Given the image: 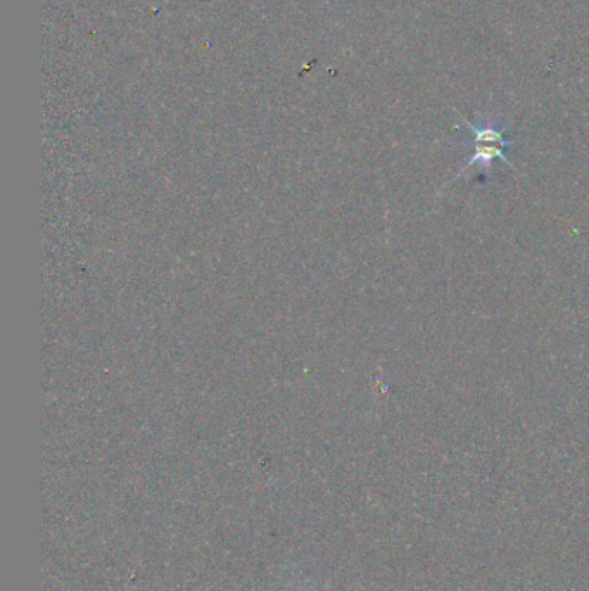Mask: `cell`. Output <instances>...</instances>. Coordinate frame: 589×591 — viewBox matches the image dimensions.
Segmentation results:
<instances>
[{"mask_svg": "<svg viewBox=\"0 0 589 591\" xmlns=\"http://www.w3.org/2000/svg\"><path fill=\"white\" fill-rule=\"evenodd\" d=\"M465 123L472 132L470 146L474 147V153L467 161V165L463 166L460 175L467 172L470 166L475 165L489 173V170L493 168L494 159H500L501 163L510 166L507 151L512 147V142L505 137V132L501 128L494 127L493 123H486V125H474L470 121H465Z\"/></svg>", "mask_w": 589, "mask_h": 591, "instance_id": "cell-1", "label": "cell"}]
</instances>
